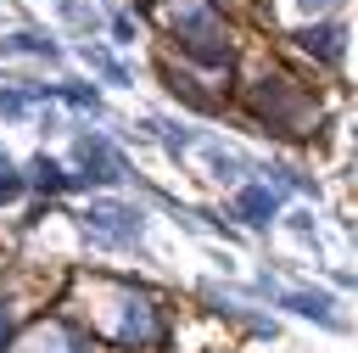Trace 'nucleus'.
Listing matches in <instances>:
<instances>
[{"label":"nucleus","mask_w":358,"mask_h":353,"mask_svg":"<svg viewBox=\"0 0 358 353\" xmlns=\"http://www.w3.org/2000/svg\"><path fill=\"white\" fill-rule=\"evenodd\" d=\"M84 230L106 247H134L145 235V213L140 207H123V202H90L84 207Z\"/></svg>","instance_id":"obj_1"},{"label":"nucleus","mask_w":358,"mask_h":353,"mask_svg":"<svg viewBox=\"0 0 358 353\" xmlns=\"http://www.w3.org/2000/svg\"><path fill=\"white\" fill-rule=\"evenodd\" d=\"M173 34L185 39V50H190V56H201V62H229V50H224V45H213V39H218V28H213V17H207V11H179V17H173Z\"/></svg>","instance_id":"obj_2"},{"label":"nucleus","mask_w":358,"mask_h":353,"mask_svg":"<svg viewBox=\"0 0 358 353\" xmlns=\"http://www.w3.org/2000/svg\"><path fill=\"white\" fill-rule=\"evenodd\" d=\"M263 291H268L274 303H285L291 314H302V319H319V325H341L336 303H330V297H319V291H296V286H268V280H263Z\"/></svg>","instance_id":"obj_3"},{"label":"nucleus","mask_w":358,"mask_h":353,"mask_svg":"<svg viewBox=\"0 0 358 353\" xmlns=\"http://www.w3.org/2000/svg\"><path fill=\"white\" fill-rule=\"evenodd\" d=\"M78 162L90 168V179H95V185H117V179L129 174V168H123V157H117L101 134H84V140H78Z\"/></svg>","instance_id":"obj_4"},{"label":"nucleus","mask_w":358,"mask_h":353,"mask_svg":"<svg viewBox=\"0 0 358 353\" xmlns=\"http://www.w3.org/2000/svg\"><path fill=\"white\" fill-rule=\"evenodd\" d=\"M117 342H123V347H145V342H157V314H151V303H145V297H129V303H123Z\"/></svg>","instance_id":"obj_5"},{"label":"nucleus","mask_w":358,"mask_h":353,"mask_svg":"<svg viewBox=\"0 0 358 353\" xmlns=\"http://www.w3.org/2000/svg\"><path fill=\"white\" fill-rule=\"evenodd\" d=\"M235 213H241L246 224H268V219L280 213V196H274L268 185H246V191L235 196Z\"/></svg>","instance_id":"obj_6"},{"label":"nucleus","mask_w":358,"mask_h":353,"mask_svg":"<svg viewBox=\"0 0 358 353\" xmlns=\"http://www.w3.org/2000/svg\"><path fill=\"white\" fill-rule=\"evenodd\" d=\"M296 39H302V50H308V56H319V62H341V39H347V34H341V28H330V22H319V28H302Z\"/></svg>","instance_id":"obj_7"},{"label":"nucleus","mask_w":358,"mask_h":353,"mask_svg":"<svg viewBox=\"0 0 358 353\" xmlns=\"http://www.w3.org/2000/svg\"><path fill=\"white\" fill-rule=\"evenodd\" d=\"M6 50H22V56H45V62L56 56V45H50V39H39V34H17V39H6Z\"/></svg>","instance_id":"obj_8"},{"label":"nucleus","mask_w":358,"mask_h":353,"mask_svg":"<svg viewBox=\"0 0 358 353\" xmlns=\"http://www.w3.org/2000/svg\"><path fill=\"white\" fill-rule=\"evenodd\" d=\"M34 185H45V191H67L73 179H67V174H62L50 157H39V162H34Z\"/></svg>","instance_id":"obj_9"},{"label":"nucleus","mask_w":358,"mask_h":353,"mask_svg":"<svg viewBox=\"0 0 358 353\" xmlns=\"http://www.w3.org/2000/svg\"><path fill=\"white\" fill-rule=\"evenodd\" d=\"M84 62H90V67H101V73H106L112 84H123V67H117V62H112V56H106L101 45H84Z\"/></svg>","instance_id":"obj_10"},{"label":"nucleus","mask_w":358,"mask_h":353,"mask_svg":"<svg viewBox=\"0 0 358 353\" xmlns=\"http://www.w3.org/2000/svg\"><path fill=\"white\" fill-rule=\"evenodd\" d=\"M22 185H28V179H22V174H17V168H11L6 157H0V202H11V196H17Z\"/></svg>","instance_id":"obj_11"},{"label":"nucleus","mask_w":358,"mask_h":353,"mask_svg":"<svg viewBox=\"0 0 358 353\" xmlns=\"http://www.w3.org/2000/svg\"><path fill=\"white\" fill-rule=\"evenodd\" d=\"M291 6H296V11H308V17H324V11H336L341 0H291Z\"/></svg>","instance_id":"obj_12"},{"label":"nucleus","mask_w":358,"mask_h":353,"mask_svg":"<svg viewBox=\"0 0 358 353\" xmlns=\"http://www.w3.org/2000/svg\"><path fill=\"white\" fill-rule=\"evenodd\" d=\"M22 106H28V95H11V90H0V112H6V118H17Z\"/></svg>","instance_id":"obj_13"},{"label":"nucleus","mask_w":358,"mask_h":353,"mask_svg":"<svg viewBox=\"0 0 358 353\" xmlns=\"http://www.w3.org/2000/svg\"><path fill=\"white\" fill-rule=\"evenodd\" d=\"M134 6H140V11H145V6H151V0H134Z\"/></svg>","instance_id":"obj_14"}]
</instances>
